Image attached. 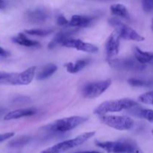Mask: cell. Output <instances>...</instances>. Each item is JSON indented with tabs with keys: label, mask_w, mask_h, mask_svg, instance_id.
I'll use <instances>...</instances> for the list:
<instances>
[{
	"label": "cell",
	"mask_w": 153,
	"mask_h": 153,
	"mask_svg": "<svg viewBox=\"0 0 153 153\" xmlns=\"http://www.w3.org/2000/svg\"><path fill=\"white\" fill-rule=\"evenodd\" d=\"M140 102L146 105H153V91L145 93L138 97Z\"/></svg>",
	"instance_id": "25"
},
{
	"label": "cell",
	"mask_w": 153,
	"mask_h": 153,
	"mask_svg": "<svg viewBox=\"0 0 153 153\" xmlns=\"http://www.w3.org/2000/svg\"><path fill=\"white\" fill-rule=\"evenodd\" d=\"M134 56L141 64H149L153 65V52L143 51L138 47L133 48Z\"/></svg>",
	"instance_id": "16"
},
{
	"label": "cell",
	"mask_w": 153,
	"mask_h": 153,
	"mask_svg": "<svg viewBox=\"0 0 153 153\" xmlns=\"http://www.w3.org/2000/svg\"><path fill=\"white\" fill-rule=\"evenodd\" d=\"M50 16V13L44 7H36L27 10L25 13V20L29 23H44Z\"/></svg>",
	"instance_id": "10"
},
{
	"label": "cell",
	"mask_w": 153,
	"mask_h": 153,
	"mask_svg": "<svg viewBox=\"0 0 153 153\" xmlns=\"http://www.w3.org/2000/svg\"><path fill=\"white\" fill-rule=\"evenodd\" d=\"M61 45L65 47L72 48V49H77L79 51L88 52V53H96L99 50L98 47L96 46L95 45L89 43H85L79 39L69 38L64 40Z\"/></svg>",
	"instance_id": "11"
},
{
	"label": "cell",
	"mask_w": 153,
	"mask_h": 153,
	"mask_svg": "<svg viewBox=\"0 0 153 153\" xmlns=\"http://www.w3.org/2000/svg\"><path fill=\"white\" fill-rule=\"evenodd\" d=\"M12 41L15 43L26 46V47H40V43L37 40L28 38L23 33H19L16 36L12 37Z\"/></svg>",
	"instance_id": "17"
},
{
	"label": "cell",
	"mask_w": 153,
	"mask_h": 153,
	"mask_svg": "<svg viewBox=\"0 0 153 153\" xmlns=\"http://www.w3.org/2000/svg\"><path fill=\"white\" fill-rule=\"evenodd\" d=\"M100 1H110V0H100Z\"/></svg>",
	"instance_id": "35"
},
{
	"label": "cell",
	"mask_w": 153,
	"mask_h": 153,
	"mask_svg": "<svg viewBox=\"0 0 153 153\" xmlns=\"http://www.w3.org/2000/svg\"><path fill=\"white\" fill-rule=\"evenodd\" d=\"M143 10L146 13L153 12V0H142Z\"/></svg>",
	"instance_id": "26"
},
{
	"label": "cell",
	"mask_w": 153,
	"mask_h": 153,
	"mask_svg": "<svg viewBox=\"0 0 153 153\" xmlns=\"http://www.w3.org/2000/svg\"><path fill=\"white\" fill-rule=\"evenodd\" d=\"M54 31L53 28H46V29H40V28H35V29L25 30V32L26 34L32 36H39V37H46L49 34H52Z\"/></svg>",
	"instance_id": "24"
},
{
	"label": "cell",
	"mask_w": 153,
	"mask_h": 153,
	"mask_svg": "<svg viewBox=\"0 0 153 153\" xmlns=\"http://www.w3.org/2000/svg\"><path fill=\"white\" fill-rule=\"evenodd\" d=\"M137 105V103L133 100L123 98L120 100H109L100 104L94 110V113L97 115L106 114L109 112H118L123 110L132 108Z\"/></svg>",
	"instance_id": "3"
},
{
	"label": "cell",
	"mask_w": 153,
	"mask_h": 153,
	"mask_svg": "<svg viewBox=\"0 0 153 153\" xmlns=\"http://www.w3.org/2000/svg\"><path fill=\"white\" fill-rule=\"evenodd\" d=\"M8 75H9L8 73H5V72H0V81L5 79L6 77H7Z\"/></svg>",
	"instance_id": "30"
},
{
	"label": "cell",
	"mask_w": 153,
	"mask_h": 153,
	"mask_svg": "<svg viewBox=\"0 0 153 153\" xmlns=\"http://www.w3.org/2000/svg\"><path fill=\"white\" fill-rule=\"evenodd\" d=\"M95 134V131L85 132L83 134H80V135L77 136L75 138L62 141L61 143L54 145V146H50V147L43 150L40 153H62L65 152V151L69 150V149L77 147V146L83 144L87 140L94 137Z\"/></svg>",
	"instance_id": "4"
},
{
	"label": "cell",
	"mask_w": 153,
	"mask_h": 153,
	"mask_svg": "<svg viewBox=\"0 0 153 153\" xmlns=\"http://www.w3.org/2000/svg\"><path fill=\"white\" fill-rule=\"evenodd\" d=\"M128 85L135 88H153L152 79H129L128 80Z\"/></svg>",
	"instance_id": "22"
},
{
	"label": "cell",
	"mask_w": 153,
	"mask_h": 153,
	"mask_svg": "<svg viewBox=\"0 0 153 153\" xmlns=\"http://www.w3.org/2000/svg\"><path fill=\"white\" fill-rule=\"evenodd\" d=\"M90 62H91V60L88 59V58H85V59L78 60L74 63H67V64H64V67H66L68 73H76L85 68L88 64H89Z\"/></svg>",
	"instance_id": "19"
},
{
	"label": "cell",
	"mask_w": 153,
	"mask_h": 153,
	"mask_svg": "<svg viewBox=\"0 0 153 153\" xmlns=\"http://www.w3.org/2000/svg\"><path fill=\"white\" fill-rule=\"evenodd\" d=\"M10 55V53L8 52V51L5 50L3 48H1L0 46V56H2V57H8Z\"/></svg>",
	"instance_id": "29"
},
{
	"label": "cell",
	"mask_w": 153,
	"mask_h": 153,
	"mask_svg": "<svg viewBox=\"0 0 153 153\" xmlns=\"http://www.w3.org/2000/svg\"><path fill=\"white\" fill-rule=\"evenodd\" d=\"M31 141V137L29 136H21L16 139H13L9 142L8 146L11 148H19L25 146Z\"/></svg>",
	"instance_id": "23"
},
{
	"label": "cell",
	"mask_w": 153,
	"mask_h": 153,
	"mask_svg": "<svg viewBox=\"0 0 153 153\" xmlns=\"http://www.w3.org/2000/svg\"><path fill=\"white\" fill-rule=\"evenodd\" d=\"M5 6V1L4 0H0V8H2Z\"/></svg>",
	"instance_id": "32"
},
{
	"label": "cell",
	"mask_w": 153,
	"mask_h": 153,
	"mask_svg": "<svg viewBox=\"0 0 153 153\" xmlns=\"http://www.w3.org/2000/svg\"><path fill=\"white\" fill-rule=\"evenodd\" d=\"M96 17L85 15H73L71 19L69 21L68 25L76 28H86L94 24Z\"/></svg>",
	"instance_id": "14"
},
{
	"label": "cell",
	"mask_w": 153,
	"mask_h": 153,
	"mask_svg": "<svg viewBox=\"0 0 153 153\" xmlns=\"http://www.w3.org/2000/svg\"><path fill=\"white\" fill-rule=\"evenodd\" d=\"M6 109L5 108H0V117L1 116V115L3 114L4 113V112L6 111Z\"/></svg>",
	"instance_id": "33"
},
{
	"label": "cell",
	"mask_w": 153,
	"mask_h": 153,
	"mask_svg": "<svg viewBox=\"0 0 153 153\" xmlns=\"http://www.w3.org/2000/svg\"><path fill=\"white\" fill-rule=\"evenodd\" d=\"M120 45V37L116 31H113L108 37L105 43L106 55L109 59H113L118 55Z\"/></svg>",
	"instance_id": "12"
},
{
	"label": "cell",
	"mask_w": 153,
	"mask_h": 153,
	"mask_svg": "<svg viewBox=\"0 0 153 153\" xmlns=\"http://www.w3.org/2000/svg\"><path fill=\"white\" fill-rule=\"evenodd\" d=\"M110 11L111 14L114 16H120L124 19H128L130 18V14L127 7L123 4H114L110 7Z\"/></svg>",
	"instance_id": "20"
},
{
	"label": "cell",
	"mask_w": 153,
	"mask_h": 153,
	"mask_svg": "<svg viewBox=\"0 0 153 153\" xmlns=\"http://www.w3.org/2000/svg\"><path fill=\"white\" fill-rule=\"evenodd\" d=\"M58 70V67L54 64H48L43 66L40 71L36 75V79L37 80H45L49 79Z\"/></svg>",
	"instance_id": "18"
},
{
	"label": "cell",
	"mask_w": 153,
	"mask_h": 153,
	"mask_svg": "<svg viewBox=\"0 0 153 153\" xmlns=\"http://www.w3.org/2000/svg\"><path fill=\"white\" fill-rule=\"evenodd\" d=\"M88 120V118L81 116H72L58 120L52 123L42 127V129L51 132H66L76 128Z\"/></svg>",
	"instance_id": "2"
},
{
	"label": "cell",
	"mask_w": 153,
	"mask_h": 153,
	"mask_svg": "<svg viewBox=\"0 0 153 153\" xmlns=\"http://www.w3.org/2000/svg\"><path fill=\"white\" fill-rule=\"evenodd\" d=\"M151 28H152V31H153V19H152V24H151Z\"/></svg>",
	"instance_id": "34"
},
{
	"label": "cell",
	"mask_w": 153,
	"mask_h": 153,
	"mask_svg": "<svg viewBox=\"0 0 153 153\" xmlns=\"http://www.w3.org/2000/svg\"><path fill=\"white\" fill-rule=\"evenodd\" d=\"M152 134H153V130L152 131Z\"/></svg>",
	"instance_id": "36"
},
{
	"label": "cell",
	"mask_w": 153,
	"mask_h": 153,
	"mask_svg": "<svg viewBox=\"0 0 153 153\" xmlns=\"http://www.w3.org/2000/svg\"><path fill=\"white\" fill-rule=\"evenodd\" d=\"M111 85V80L109 79L99 82H90L84 85L81 89L82 97L87 99H94L100 97L108 89Z\"/></svg>",
	"instance_id": "8"
},
{
	"label": "cell",
	"mask_w": 153,
	"mask_h": 153,
	"mask_svg": "<svg viewBox=\"0 0 153 153\" xmlns=\"http://www.w3.org/2000/svg\"><path fill=\"white\" fill-rule=\"evenodd\" d=\"M108 23L111 26L115 28V31L119 34L120 37L123 39L128 40H134V41H143L144 37L139 34L133 28L128 26L126 24L121 22L117 18L112 17L108 19Z\"/></svg>",
	"instance_id": "6"
},
{
	"label": "cell",
	"mask_w": 153,
	"mask_h": 153,
	"mask_svg": "<svg viewBox=\"0 0 153 153\" xmlns=\"http://www.w3.org/2000/svg\"><path fill=\"white\" fill-rule=\"evenodd\" d=\"M96 145L108 153L140 152L135 142L131 140L117 141H96Z\"/></svg>",
	"instance_id": "1"
},
{
	"label": "cell",
	"mask_w": 153,
	"mask_h": 153,
	"mask_svg": "<svg viewBox=\"0 0 153 153\" xmlns=\"http://www.w3.org/2000/svg\"><path fill=\"white\" fill-rule=\"evenodd\" d=\"M79 28H66V29L58 32V34H55L53 39L49 43L48 48L49 49H52L56 47L58 45H61L64 40L70 38V37L76 34L79 31Z\"/></svg>",
	"instance_id": "13"
},
{
	"label": "cell",
	"mask_w": 153,
	"mask_h": 153,
	"mask_svg": "<svg viewBox=\"0 0 153 153\" xmlns=\"http://www.w3.org/2000/svg\"><path fill=\"white\" fill-rule=\"evenodd\" d=\"M99 119L108 126L120 131L129 130L133 128L134 121L129 117L116 116V115H100Z\"/></svg>",
	"instance_id": "5"
},
{
	"label": "cell",
	"mask_w": 153,
	"mask_h": 153,
	"mask_svg": "<svg viewBox=\"0 0 153 153\" xmlns=\"http://www.w3.org/2000/svg\"><path fill=\"white\" fill-rule=\"evenodd\" d=\"M37 113V109L35 108H22L12 111L6 114L4 117V120H11L19 119L25 117H30L34 115Z\"/></svg>",
	"instance_id": "15"
},
{
	"label": "cell",
	"mask_w": 153,
	"mask_h": 153,
	"mask_svg": "<svg viewBox=\"0 0 153 153\" xmlns=\"http://www.w3.org/2000/svg\"><path fill=\"white\" fill-rule=\"evenodd\" d=\"M37 67L33 66L26 69L22 73H9L7 77L1 80L4 83L13 85H29L34 78Z\"/></svg>",
	"instance_id": "9"
},
{
	"label": "cell",
	"mask_w": 153,
	"mask_h": 153,
	"mask_svg": "<svg viewBox=\"0 0 153 153\" xmlns=\"http://www.w3.org/2000/svg\"><path fill=\"white\" fill-rule=\"evenodd\" d=\"M108 62L111 68L121 71H142L146 68V64L139 62L135 58H113Z\"/></svg>",
	"instance_id": "7"
},
{
	"label": "cell",
	"mask_w": 153,
	"mask_h": 153,
	"mask_svg": "<svg viewBox=\"0 0 153 153\" xmlns=\"http://www.w3.org/2000/svg\"><path fill=\"white\" fill-rule=\"evenodd\" d=\"M13 136H14V132H7L4 134H0V143L10 138Z\"/></svg>",
	"instance_id": "28"
},
{
	"label": "cell",
	"mask_w": 153,
	"mask_h": 153,
	"mask_svg": "<svg viewBox=\"0 0 153 153\" xmlns=\"http://www.w3.org/2000/svg\"><path fill=\"white\" fill-rule=\"evenodd\" d=\"M75 153H101V152H97V151H82V152H78Z\"/></svg>",
	"instance_id": "31"
},
{
	"label": "cell",
	"mask_w": 153,
	"mask_h": 153,
	"mask_svg": "<svg viewBox=\"0 0 153 153\" xmlns=\"http://www.w3.org/2000/svg\"><path fill=\"white\" fill-rule=\"evenodd\" d=\"M134 153H140V152H134Z\"/></svg>",
	"instance_id": "37"
},
{
	"label": "cell",
	"mask_w": 153,
	"mask_h": 153,
	"mask_svg": "<svg viewBox=\"0 0 153 153\" xmlns=\"http://www.w3.org/2000/svg\"><path fill=\"white\" fill-rule=\"evenodd\" d=\"M56 22L58 25H61V26H64V25H68L69 21L67 20L65 18V16H64L63 15H58L57 16Z\"/></svg>",
	"instance_id": "27"
},
{
	"label": "cell",
	"mask_w": 153,
	"mask_h": 153,
	"mask_svg": "<svg viewBox=\"0 0 153 153\" xmlns=\"http://www.w3.org/2000/svg\"><path fill=\"white\" fill-rule=\"evenodd\" d=\"M130 113L137 117L143 118L149 122L153 123V110L152 109H143L135 106L134 107V108H132L131 112Z\"/></svg>",
	"instance_id": "21"
}]
</instances>
